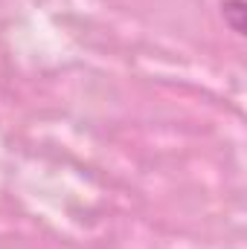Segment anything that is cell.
I'll return each instance as SVG.
<instances>
[{
    "mask_svg": "<svg viewBox=\"0 0 247 249\" xmlns=\"http://www.w3.org/2000/svg\"><path fill=\"white\" fill-rule=\"evenodd\" d=\"M221 15H224V23L236 35H245V29H247V3L245 0H224L221 3Z\"/></svg>",
    "mask_w": 247,
    "mask_h": 249,
    "instance_id": "6da1fadb",
    "label": "cell"
}]
</instances>
